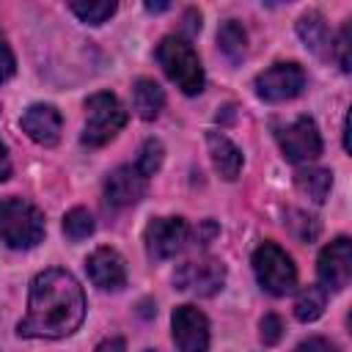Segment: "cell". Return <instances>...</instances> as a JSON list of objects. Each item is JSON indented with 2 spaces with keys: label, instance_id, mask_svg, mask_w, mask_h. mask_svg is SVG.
Masks as SVG:
<instances>
[{
  "label": "cell",
  "instance_id": "484cf974",
  "mask_svg": "<svg viewBox=\"0 0 352 352\" xmlns=\"http://www.w3.org/2000/svg\"><path fill=\"white\" fill-rule=\"evenodd\" d=\"M14 69H16L14 52H11L8 41H6V36H3V30H0V82H6V80L14 74Z\"/></svg>",
  "mask_w": 352,
  "mask_h": 352
},
{
  "label": "cell",
  "instance_id": "7c38bea8",
  "mask_svg": "<svg viewBox=\"0 0 352 352\" xmlns=\"http://www.w3.org/2000/svg\"><path fill=\"white\" fill-rule=\"evenodd\" d=\"M85 270H88V278L94 280V286H99L104 292H118L126 286V264H124L121 253L113 248H96L85 258Z\"/></svg>",
  "mask_w": 352,
  "mask_h": 352
},
{
  "label": "cell",
  "instance_id": "6da1fadb",
  "mask_svg": "<svg viewBox=\"0 0 352 352\" xmlns=\"http://www.w3.org/2000/svg\"><path fill=\"white\" fill-rule=\"evenodd\" d=\"M85 316V294L66 270H44L33 278L28 314L16 324L25 338H63L80 327Z\"/></svg>",
  "mask_w": 352,
  "mask_h": 352
},
{
  "label": "cell",
  "instance_id": "52a82bcc",
  "mask_svg": "<svg viewBox=\"0 0 352 352\" xmlns=\"http://www.w3.org/2000/svg\"><path fill=\"white\" fill-rule=\"evenodd\" d=\"M278 143L286 160L292 162H308L322 154V135L308 116H297L292 124H286L278 132Z\"/></svg>",
  "mask_w": 352,
  "mask_h": 352
},
{
  "label": "cell",
  "instance_id": "ba28073f",
  "mask_svg": "<svg viewBox=\"0 0 352 352\" xmlns=\"http://www.w3.org/2000/svg\"><path fill=\"white\" fill-rule=\"evenodd\" d=\"M305 88V72L300 63H275L256 77V94L264 102L294 99Z\"/></svg>",
  "mask_w": 352,
  "mask_h": 352
},
{
  "label": "cell",
  "instance_id": "83f0119b",
  "mask_svg": "<svg viewBox=\"0 0 352 352\" xmlns=\"http://www.w3.org/2000/svg\"><path fill=\"white\" fill-rule=\"evenodd\" d=\"M124 349H126V344H124V338H121V336H110V338H104V341H99L94 352H124Z\"/></svg>",
  "mask_w": 352,
  "mask_h": 352
},
{
  "label": "cell",
  "instance_id": "4316f807",
  "mask_svg": "<svg viewBox=\"0 0 352 352\" xmlns=\"http://www.w3.org/2000/svg\"><path fill=\"white\" fill-rule=\"evenodd\" d=\"M297 352H338V346H336V344H330L327 338H319V336H314V338L302 341V344L297 346Z\"/></svg>",
  "mask_w": 352,
  "mask_h": 352
},
{
  "label": "cell",
  "instance_id": "9a60e30c",
  "mask_svg": "<svg viewBox=\"0 0 352 352\" xmlns=\"http://www.w3.org/2000/svg\"><path fill=\"white\" fill-rule=\"evenodd\" d=\"M297 36L302 38V44L316 55V58H330L333 50V38H330V28L324 22L322 14L308 11L297 19Z\"/></svg>",
  "mask_w": 352,
  "mask_h": 352
},
{
  "label": "cell",
  "instance_id": "5b68a950",
  "mask_svg": "<svg viewBox=\"0 0 352 352\" xmlns=\"http://www.w3.org/2000/svg\"><path fill=\"white\" fill-rule=\"evenodd\" d=\"M253 272H256V280L261 283V289L275 297L292 292L297 283V267H294L292 256L275 242H264L256 248Z\"/></svg>",
  "mask_w": 352,
  "mask_h": 352
},
{
  "label": "cell",
  "instance_id": "ffe728a7",
  "mask_svg": "<svg viewBox=\"0 0 352 352\" xmlns=\"http://www.w3.org/2000/svg\"><path fill=\"white\" fill-rule=\"evenodd\" d=\"M324 302H327V292L322 286H305L294 300V316L300 322H314L322 316Z\"/></svg>",
  "mask_w": 352,
  "mask_h": 352
},
{
  "label": "cell",
  "instance_id": "44dd1931",
  "mask_svg": "<svg viewBox=\"0 0 352 352\" xmlns=\"http://www.w3.org/2000/svg\"><path fill=\"white\" fill-rule=\"evenodd\" d=\"M69 8H72L85 25H102V22H107V19L116 14V3H113V0H96V3L74 0V3H69Z\"/></svg>",
  "mask_w": 352,
  "mask_h": 352
},
{
  "label": "cell",
  "instance_id": "4dcf8cb0",
  "mask_svg": "<svg viewBox=\"0 0 352 352\" xmlns=\"http://www.w3.org/2000/svg\"><path fill=\"white\" fill-rule=\"evenodd\" d=\"M170 8V3H146V11H165Z\"/></svg>",
  "mask_w": 352,
  "mask_h": 352
},
{
  "label": "cell",
  "instance_id": "f546056e",
  "mask_svg": "<svg viewBox=\"0 0 352 352\" xmlns=\"http://www.w3.org/2000/svg\"><path fill=\"white\" fill-rule=\"evenodd\" d=\"M214 234H217V226H214L212 220H206V223H204V234H198V239H201V245H206V242H209V239H212Z\"/></svg>",
  "mask_w": 352,
  "mask_h": 352
},
{
  "label": "cell",
  "instance_id": "d4e9b609",
  "mask_svg": "<svg viewBox=\"0 0 352 352\" xmlns=\"http://www.w3.org/2000/svg\"><path fill=\"white\" fill-rule=\"evenodd\" d=\"M258 336H261V341L267 344V346H272V344H278L280 341V336H283V322H280V316H275V314H267L264 319H261V324H258Z\"/></svg>",
  "mask_w": 352,
  "mask_h": 352
},
{
  "label": "cell",
  "instance_id": "603a6c76",
  "mask_svg": "<svg viewBox=\"0 0 352 352\" xmlns=\"http://www.w3.org/2000/svg\"><path fill=\"white\" fill-rule=\"evenodd\" d=\"M162 157H165L162 143L154 140V138H148V140L143 143L140 157H138V165H135L138 173H140V176H154V173L160 170V165H162Z\"/></svg>",
  "mask_w": 352,
  "mask_h": 352
},
{
  "label": "cell",
  "instance_id": "8fae6325",
  "mask_svg": "<svg viewBox=\"0 0 352 352\" xmlns=\"http://www.w3.org/2000/svg\"><path fill=\"white\" fill-rule=\"evenodd\" d=\"M173 341L179 352H206L209 349V319L195 305H179L170 316Z\"/></svg>",
  "mask_w": 352,
  "mask_h": 352
},
{
  "label": "cell",
  "instance_id": "1f68e13d",
  "mask_svg": "<svg viewBox=\"0 0 352 352\" xmlns=\"http://www.w3.org/2000/svg\"><path fill=\"white\" fill-rule=\"evenodd\" d=\"M146 352H151V349H146Z\"/></svg>",
  "mask_w": 352,
  "mask_h": 352
},
{
  "label": "cell",
  "instance_id": "7402d4cb",
  "mask_svg": "<svg viewBox=\"0 0 352 352\" xmlns=\"http://www.w3.org/2000/svg\"><path fill=\"white\" fill-rule=\"evenodd\" d=\"M63 234L69 239H74V242L91 236L94 234V217H91V212L82 209V206H74L72 212H66V217H63Z\"/></svg>",
  "mask_w": 352,
  "mask_h": 352
},
{
  "label": "cell",
  "instance_id": "2e32d148",
  "mask_svg": "<svg viewBox=\"0 0 352 352\" xmlns=\"http://www.w3.org/2000/svg\"><path fill=\"white\" fill-rule=\"evenodd\" d=\"M206 143H209V154H212V165L214 170L223 176V179H236L239 170H242V151L220 132H209L206 135Z\"/></svg>",
  "mask_w": 352,
  "mask_h": 352
},
{
  "label": "cell",
  "instance_id": "f1b7e54d",
  "mask_svg": "<svg viewBox=\"0 0 352 352\" xmlns=\"http://www.w3.org/2000/svg\"><path fill=\"white\" fill-rule=\"evenodd\" d=\"M11 176V160H8V151L6 146L0 143V182H6Z\"/></svg>",
  "mask_w": 352,
  "mask_h": 352
},
{
  "label": "cell",
  "instance_id": "9c48e42d",
  "mask_svg": "<svg viewBox=\"0 0 352 352\" xmlns=\"http://www.w3.org/2000/svg\"><path fill=\"white\" fill-rule=\"evenodd\" d=\"M316 272L324 289L341 292L349 286L352 278V242L349 236H336L330 245L322 248L319 261H316Z\"/></svg>",
  "mask_w": 352,
  "mask_h": 352
},
{
  "label": "cell",
  "instance_id": "ac0fdd59",
  "mask_svg": "<svg viewBox=\"0 0 352 352\" xmlns=\"http://www.w3.org/2000/svg\"><path fill=\"white\" fill-rule=\"evenodd\" d=\"M294 184L302 195H308L314 204H322L333 187V173L324 168H302L294 173Z\"/></svg>",
  "mask_w": 352,
  "mask_h": 352
},
{
  "label": "cell",
  "instance_id": "4fadbf2b",
  "mask_svg": "<svg viewBox=\"0 0 352 352\" xmlns=\"http://www.w3.org/2000/svg\"><path fill=\"white\" fill-rule=\"evenodd\" d=\"M22 132L36 140L38 146H55L60 140V129H63V118L52 104H30L22 113Z\"/></svg>",
  "mask_w": 352,
  "mask_h": 352
},
{
  "label": "cell",
  "instance_id": "cb8c5ba5",
  "mask_svg": "<svg viewBox=\"0 0 352 352\" xmlns=\"http://www.w3.org/2000/svg\"><path fill=\"white\" fill-rule=\"evenodd\" d=\"M349 47H352V28H349V25H344V28H341V33H338V38H336V44H333V50H330V52L336 55V60H338L341 72H349V69H352Z\"/></svg>",
  "mask_w": 352,
  "mask_h": 352
},
{
  "label": "cell",
  "instance_id": "e0dca14e",
  "mask_svg": "<svg viewBox=\"0 0 352 352\" xmlns=\"http://www.w3.org/2000/svg\"><path fill=\"white\" fill-rule=\"evenodd\" d=\"M132 104H135V113L143 121H154L160 116V110L165 107V91L154 80L140 77L132 88Z\"/></svg>",
  "mask_w": 352,
  "mask_h": 352
},
{
  "label": "cell",
  "instance_id": "277c9868",
  "mask_svg": "<svg viewBox=\"0 0 352 352\" xmlns=\"http://www.w3.org/2000/svg\"><path fill=\"white\" fill-rule=\"evenodd\" d=\"M126 124V110L121 107V102L102 91L88 96L85 102V126H82V143L91 148H99L104 143H110Z\"/></svg>",
  "mask_w": 352,
  "mask_h": 352
},
{
  "label": "cell",
  "instance_id": "30bf717a",
  "mask_svg": "<svg viewBox=\"0 0 352 352\" xmlns=\"http://www.w3.org/2000/svg\"><path fill=\"white\" fill-rule=\"evenodd\" d=\"M190 236V226L182 217H154L146 226V250L151 258H170L176 256Z\"/></svg>",
  "mask_w": 352,
  "mask_h": 352
},
{
  "label": "cell",
  "instance_id": "8992f818",
  "mask_svg": "<svg viewBox=\"0 0 352 352\" xmlns=\"http://www.w3.org/2000/svg\"><path fill=\"white\" fill-rule=\"evenodd\" d=\"M173 283H176L179 292L198 294V297H212L226 283V267H223V261L209 258V256L190 258V261H184V264L176 267Z\"/></svg>",
  "mask_w": 352,
  "mask_h": 352
},
{
  "label": "cell",
  "instance_id": "3957f363",
  "mask_svg": "<svg viewBox=\"0 0 352 352\" xmlns=\"http://www.w3.org/2000/svg\"><path fill=\"white\" fill-rule=\"evenodd\" d=\"M0 236L14 250H28L44 239V214L25 198L0 201Z\"/></svg>",
  "mask_w": 352,
  "mask_h": 352
},
{
  "label": "cell",
  "instance_id": "d6986e66",
  "mask_svg": "<svg viewBox=\"0 0 352 352\" xmlns=\"http://www.w3.org/2000/svg\"><path fill=\"white\" fill-rule=\"evenodd\" d=\"M217 47L231 63H239L248 52V33H245L242 22H236V19L223 22L217 30Z\"/></svg>",
  "mask_w": 352,
  "mask_h": 352
},
{
  "label": "cell",
  "instance_id": "5bb4252c",
  "mask_svg": "<svg viewBox=\"0 0 352 352\" xmlns=\"http://www.w3.org/2000/svg\"><path fill=\"white\" fill-rule=\"evenodd\" d=\"M143 192H146V176H140L138 168L132 165L116 168L104 182V198L113 206H132L143 198Z\"/></svg>",
  "mask_w": 352,
  "mask_h": 352
},
{
  "label": "cell",
  "instance_id": "7a4b0ae2",
  "mask_svg": "<svg viewBox=\"0 0 352 352\" xmlns=\"http://www.w3.org/2000/svg\"><path fill=\"white\" fill-rule=\"evenodd\" d=\"M157 60L162 72L182 88V94L195 96L204 91V69L190 41L182 36H165L157 44Z\"/></svg>",
  "mask_w": 352,
  "mask_h": 352
}]
</instances>
